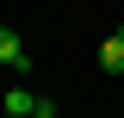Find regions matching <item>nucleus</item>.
Masks as SVG:
<instances>
[{"label":"nucleus","mask_w":124,"mask_h":118,"mask_svg":"<svg viewBox=\"0 0 124 118\" xmlns=\"http://www.w3.org/2000/svg\"><path fill=\"white\" fill-rule=\"evenodd\" d=\"M0 62H6V75H25V68H31V50L19 44V31H13V25L0 31Z\"/></svg>","instance_id":"obj_1"},{"label":"nucleus","mask_w":124,"mask_h":118,"mask_svg":"<svg viewBox=\"0 0 124 118\" xmlns=\"http://www.w3.org/2000/svg\"><path fill=\"white\" fill-rule=\"evenodd\" d=\"M99 68H106V75H124V31H112L106 44H99Z\"/></svg>","instance_id":"obj_2"},{"label":"nucleus","mask_w":124,"mask_h":118,"mask_svg":"<svg viewBox=\"0 0 124 118\" xmlns=\"http://www.w3.org/2000/svg\"><path fill=\"white\" fill-rule=\"evenodd\" d=\"M31 112H37V93H25V87L6 93V118H31Z\"/></svg>","instance_id":"obj_3"}]
</instances>
